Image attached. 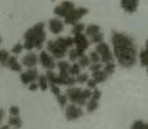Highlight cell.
<instances>
[{"mask_svg":"<svg viewBox=\"0 0 148 129\" xmlns=\"http://www.w3.org/2000/svg\"><path fill=\"white\" fill-rule=\"evenodd\" d=\"M111 43L114 47V57L119 65L129 68L137 63V47L134 39L123 33L114 32L111 35Z\"/></svg>","mask_w":148,"mask_h":129,"instance_id":"obj_1","label":"cell"},{"mask_svg":"<svg viewBox=\"0 0 148 129\" xmlns=\"http://www.w3.org/2000/svg\"><path fill=\"white\" fill-rule=\"evenodd\" d=\"M23 47L26 51H33L34 48L41 49L45 42L46 33L45 24L43 22H38L32 27H29L23 35Z\"/></svg>","mask_w":148,"mask_h":129,"instance_id":"obj_2","label":"cell"},{"mask_svg":"<svg viewBox=\"0 0 148 129\" xmlns=\"http://www.w3.org/2000/svg\"><path fill=\"white\" fill-rule=\"evenodd\" d=\"M66 96L67 99L71 103H74L78 106H84L87 103V100L85 97L83 96V89L79 88V87H75V86H71L66 90Z\"/></svg>","mask_w":148,"mask_h":129,"instance_id":"obj_3","label":"cell"},{"mask_svg":"<svg viewBox=\"0 0 148 129\" xmlns=\"http://www.w3.org/2000/svg\"><path fill=\"white\" fill-rule=\"evenodd\" d=\"M88 13V9L86 8H75L71 13L66 15L64 17V23L69 24V25H75L76 23H78L81 18H83L85 15H87Z\"/></svg>","mask_w":148,"mask_h":129,"instance_id":"obj_4","label":"cell"},{"mask_svg":"<svg viewBox=\"0 0 148 129\" xmlns=\"http://www.w3.org/2000/svg\"><path fill=\"white\" fill-rule=\"evenodd\" d=\"M96 52L101 56V63L102 64H106L114 61V54L110 51V47L104 41L101 43H98L97 46H96Z\"/></svg>","mask_w":148,"mask_h":129,"instance_id":"obj_5","label":"cell"},{"mask_svg":"<svg viewBox=\"0 0 148 129\" xmlns=\"http://www.w3.org/2000/svg\"><path fill=\"white\" fill-rule=\"evenodd\" d=\"M46 48H47V53L53 56L54 59L57 60H62L63 58L65 57L69 51L65 48H63L62 46H60L59 44L56 43V41L49 40L46 44Z\"/></svg>","mask_w":148,"mask_h":129,"instance_id":"obj_6","label":"cell"},{"mask_svg":"<svg viewBox=\"0 0 148 129\" xmlns=\"http://www.w3.org/2000/svg\"><path fill=\"white\" fill-rule=\"evenodd\" d=\"M73 38H74V45H76V51H77V53L79 54V57H80V56H82L85 53V51L90 45L89 39L83 33L79 35H75Z\"/></svg>","mask_w":148,"mask_h":129,"instance_id":"obj_7","label":"cell"},{"mask_svg":"<svg viewBox=\"0 0 148 129\" xmlns=\"http://www.w3.org/2000/svg\"><path fill=\"white\" fill-rule=\"evenodd\" d=\"M64 115H65V119L67 121H76L84 115V111L82 110L81 106H78V105H76L74 103H71L67 104L65 106Z\"/></svg>","mask_w":148,"mask_h":129,"instance_id":"obj_8","label":"cell"},{"mask_svg":"<svg viewBox=\"0 0 148 129\" xmlns=\"http://www.w3.org/2000/svg\"><path fill=\"white\" fill-rule=\"evenodd\" d=\"M75 8H76V5H75L74 2H71V1H63V2H61L59 5H57L54 9V14L58 18H64Z\"/></svg>","mask_w":148,"mask_h":129,"instance_id":"obj_9","label":"cell"},{"mask_svg":"<svg viewBox=\"0 0 148 129\" xmlns=\"http://www.w3.org/2000/svg\"><path fill=\"white\" fill-rule=\"evenodd\" d=\"M39 63L42 65L43 68H45L46 70H53V69L56 67V62H55V59L53 58L51 54H49L45 51H42L40 52L39 54Z\"/></svg>","mask_w":148,"mask_h":129,"instance_id":"obj_10","label":"cell"},{"mask_svg":"<svg viewBox=\"0 0 148 129\" xmlns=\"http://www.w3.org/2000/svg\"><path fill=\"white\" fill-rule=\"evenodd\" d=\"M39 77V72L36 68H29L25 72H22L20 75V80L23 85H29L33 82H37V79Z\"/></svg>","mask_w":148,"mask_h":129,"instance_id":"obj_11","label":"cell"},{"mask_svg":"<svg viewBox=\"0 0 148 129\" xmlns=\"http://www.w3.org/2000/svg\"><path fill=\"white\" fill-rule=\"evenodd\" d=\"M101 96H102V94H101L100 89L96 88L92 90L91 98L86 103V110H87V112L91 113V112H95L97 110L98 107H99V100L101 99Z\"/></svg>","mask_w":148,"mask_h":129,"instance_id":"obj_12","label":"cell"},{"mask_svg":"<svg viewBox=\"0 0 148 129\" xmlns=\"http://www.w3.org/2000/svg\"><path fill=\"white\" fill-rule=\"evenodd\" d=\"M39 63V57L33 52H29L22 58L21 64L26 68H34Z\"/></svg>","mask_w":148,"mask_h":129,"instance_id":"obj_13","label":"cell"},{"mask_svg":"<svg viewBox=\"0 0 148 129\" xmlns=\"http://www.w3.org/2000/svg\"><path fill=\"white\" fill-rule=\"evenodd\" d=\"M120 4L124 12L128 14H132L138 11L140 0H120Z\"/></svg>","mask_w":148,"mask_h":129,"instance_id":"obj_14","label":"cell"},{"mask_svg":"<svg viewBox=\"0 0 148 129\" xmlns=\"http://www.w3.org/2000/svg\"><path fill=\"white\" fill-rule=\"evenodd\" d=\"M49 29L54 35H59L64 29V22L60 18H51L49 21Z\"/></svg>","mask_w":148,"mask_h":129,"instance_id":"obj_15","label":"cell"},{"mask_svg":"<svg viewBox=\"0 0 148 129\" xmlns=\"http://www.w3.org/2000/svg\"><path fill=\"white\" fill-rule=\"evenodd\" d=\"M6 67H9L11 70L15 72H22V64L17 60L16 56H10L8 63H6Z\"/></svg>","mask_w":148,"mask_h":129,"instance_id":"obj_16","label":"cell"},{"mask_svg":"<svg viewBox=\"0 0 148 129\" xmlns=\"http://www.w3.org/2000/svg\"><path fill=\"white\" fill-rule=\"evenodd\" d=\"M55 41H56L57 44H59L60 46H62L63 48L67 49V51L74 45V38L71 37V36H67V37H59Z\"/></svg>","mask_w":148,"mask_h":129,"instance_id":"obj_17","label":"cell"},{"mask_svg":"<svg viewBox=\"0 0 148 129\" xmlns=\"http://www.w3.org/2000/svg\"><path fill=\"white\" fill-rule=\"evenodd\" d=\"M108 78H109V76L107 75L103 69H100V70H98V72H91V79H94L98 84L105 82Z\"/></svg>","mask_w":148,"mask_h":129,"instance_id":"obj_18","label":"cell"},{"mask_svg":"<svg viewBox=\"0 0 148 129\" xmlns=\"http://www.w3.org/2000/svg\"><path fill=\"white\" fill-rule=\"evenodd\" d=\"M100 32H101V27L98 24H89L88 26L85 27V35L88 38L92 37L94 35L98 34Z\"/></svg>","mask_w":148,"mask_h":129,"instance_id":"obj_19","label":"cell"},{"mask_svg":"<svg viewBox=\"0 0 148 129\" xmlns=\"http://www.w3.org/2000/svg\"><path fill=\"white\" fill-rule=\"evenodd\" d=\"M8 124H9L10 126H13V127H15V128L19 129L22 126V120L20 119L19 115H10Z\"/></svg>","mask_w":148,"mask_h":129,"instance_id":"obj_20","label":"cell"},{"mask_svg":"<svg viewBox=\"0 0 148 129\" xmlns=\"http://www.w3.org/2000/svg\"><path fill=\"white\" fill-rule=\"evenodd\" d=\"M37 83L39 88L42 90V91H45L49 89V81H47V78L45 75H39L37 79Z\"/></svg>","mask_w":148,"mask_h":129,"instance_id":"obj_21","label":"cell"},{"mask_svg":"<svg viewBox=\"0 0 148 129\" xmlns=\"http://www.w3.org/2000/svg\"><path fill=\"white\" fill-rule=\"evenodd\" d=\"M139 60L140 64L142 66H148V51L145 48H142L139 54Z\"/></svg>","mask_w":148,"mask_h":129,"instance_id":"obj_22","label":"cell"},{"mask_svg":"<svg viewBox=\"0 0 148 129\" xmlns=\"http://www.w3.org/2000/svg\"><path fill=\"white\" fill-rule=\"evenodd\" d=\"M78 64L81 66V68H86L90 65V60H89V57L87 55L83 54L82 56H80L79 59H78Z\"/></svg>","mask_w":148,"mask_h":129,"instance_id":"obj_23","label":"cell"},{"mask_svg":"<svg viewBox=\"0 0 148 129\" xmlns=\"http://www.w3.org/2000/svg\"><path fill=\"white\" fill-rule=\"evenodd\" d=\"M81 69H82L81 68V66H80L78 63H76V62H74V63L71 65V67H69V74L71 76H73V77H77L80 72H81Z\"/></svg>","mask_w":148,"mask_h":129,"instance_id":"obj_24","label":"cell"},{"mask_svg":"<svg viewBox=\"0 0 148 129\" xmlns=\"http://www.w3.org/2000/svg\"><path fill=\"white\" fill-rule=\"evenodd\" d=\"M104 41V35H103L102 32L98 33V34L94 35L92 37L89 38V42H90V44H96L97 45L98 43H101Z\"/></svg>","mask_w":148,"mask_h":129,"instance_id":"obj_25","label":"cell"},{"mask_svg":"<svg viewBox=\"0 0 148 129\" xmlns=\"http://www.w3.org/2000/svg\"><path fill=\"white\" fill-rule=\"evenodd\" d=\"M9 58H10V54L8 51H5V49H0V65L5 66L6 67V63H8Z\"/></svg>","mask_w":148,"mask_h":129,"instance_id":"obj_26","label":"cell"},{"mask_svg":"<svg viewBox=\"0 0 148 129\" xmlns=\"http://www.w3.org/2000/svg\"><path fill=\"white\" fill-rule=\"evenodd\" d=\"M85 31V25L83 24V23H76L75 25H73V29H71V34L74 35H79V34H82L83 32Z\"/></svg>","mask_w":148,"mask_h":129,"instance_id":"obj_27","label":"cell"},{"mask_svg":"<svg viewBox=\"0 0 148 129\" xmlns=\"http://www.w3.org/2000/svg\"><path fill=\"white\" fill-rule=\"evenodd\" d=\"M56 66L58 67L59 72H69V67H71V64H69V62H67V61L60 60L59 62L56 64Z\"/></svg>","mask_w":148,"mask_h":129,"instance_id":"obj_28","label":"cell"},{"mask_svg":"<svg viewBox=\"0 0 148 129\" xmlns=\"http://www.w3.org/2000/svg\"><path fill=\"white\" fill-rule=\"evenodd\" d=\"M46 78H47V81H49V87L51 85H55L56 84V77H57V74H55L53 70H46L45 74ZM57 85V84H56Z\"/></svg>","mask_w":148,"mask_h":129,"instance_id":"obj_29","label":"cell"},{"mask_svg":"<svg viewBox=\"0 0 148 129\" xmlns=\"http://www.w3.org/2000/svg\"><path fill=\"white\" fill-rule=\"evenodd\" d=\"M103 70L110 77V76L114 72V70H116V64H114V62L106 63L105 65H104V67H103Z\"/></svg>","mask_w":148,"mask_h":129,"instance_id":"obj_30","label":"cell"},{"mask_svg":"<svg viewBox=\"0 0 148 129\" xmlns=\"http://www.w3.org/2000/svg\"><path fill=\"white\" fill-rule=\"evenodd\" d=\"M57 102L60 106L62 108H65V106L67 105V102H69V99H67V96L63 95V94H60L59 96H57Z\"/></svg>","mask_w":148,"mask_h":129,"instance_id":"obj_31","label":"cell"},{"mask_svg":"<svg viewBox=\"0 0 148 129\" xmlns=\"http://www.w3.org/2000/svg\"><path fill=\"white\" fill-rule=\"evenodd\" d=\"M88 57H89V60H90V63H100L101 62V56L96 51L89 53Z\"/></svg>","mask_w":148,"mask_h":129,"instance_id":"obj_32","label":"cell"},{"mask_svg":"<svg viewBox=\"0 0 148 129\" xmlns=\"http://www.w3.org/2000/svg\"><path fill=\"white\" fill-rule=\"evenodd\" d=\"M89 79V76L88 74H86V72H80L79 75L76 77V81H77V83L80 84H84L86 83Z\"/></svg>","mask_w":148,"mask_h":129,"instance_id":"obj_33","label":"cell"},{"mask_svg":"<svg viewBox=\"0 0 148 129\" xmlns=\"http://www.w3.org/2000/svg\"><path fill=\"white\" fill-rule=\"evenodd\" d=\"M23 49H24L23 44H21V43H16V44L13 46V48H12L11 52L14 56H18V55H20L21 53H22Z\"/></svg>","mask_w":148,"mask_h":129,"instance_id":"obj_34","label":"cell"},{"mask_svg":"<svg viewBox=\"0 0 148 129\" xmlns=\"http://www.w3.org/2000/svg\"><path fill=\"white\" fill-rule=\"evenodd\" d=\"M67 55H69V59L71 61V62H76V61L79 59V54L77 53L76 48L71 49V51L67 53Z\"/></svg>","mask_w":148,"mask_h":129,"instance_id":"obj_35","label":"cell"},{"mask_svg":"<svg viewBox=\"0 0 148 129\" xmlns=\"http://www.w3.org/2000/svg\"><path fill=\"white\" fill-rule=\"evenodd\" d=\"M88 68L91 72H95L100 70V69H102L103 66H102V63H101V62H100V63H91L90 65L88 66Z\"/></svg>","mask_w":148,"mask_h":129,"instance_id":"obj_36","label":"cell"},{"mask_svg":"<svg viewBox=\"0 0 148 129\" xmlns=\"http://www.w3.org/2000/svg\"><path fill=\"white\" fill-rule=\"evenodd\" d=\"M9 112H10V115H20V108L19 106H11L9 109Z\"/></svg>","mask_w":148,"mask_h":129,"instance_id":"obj_37","label":"cell"},{"mask_svg":"<svg viewBox=\"0 0 148 129\" xmlns=\"http://www.w3.org/2000/svg\"><path fill=\"white\" fill-rule=\"evenodd\" d=\"M143 125H144V122L141 120H138V121H134V123L131 124L130 129H142Z\"/></svg>","mask_w":148,"mask_h":129,"instance_id":"obj_38","label":"cell"},{"mask_svg":"<svg viewBox=\"0 0 148 129\" xmlns=\"http://www.w3.org/2000/svg\"><path fill=\"white\" fill-rule=\"evenodd\" d=\"M49 88H51V91L54 94L55 97H57V96H59L60 94H61V90H60V87L58 85H51L49 86Z\"/></svg>","mask_w":148,"mask_h":129,"instance_id":"obj_39","label":"cell"},{"mask_svg":"<svg viewBox=\"0 0 148 129\" xmlns=\"http://www.w3.org/2000/svg\"><path fill=\"white\" fill-rule=\"evenodd\" d=\"M86 84H87V88L91 89V90H94L95 88H97V82L94 80V79H88V81L86 82Z\"/></svg>","mask_w":148,"mask_h":129,"instance_id":"obj_40","label":"cell"},{"mask_svg":"<svg viewBox=\"0 0 148 129\" xmlns=\"http://www.w3.org/2000/svg\"><path fill=\"white\" fill-rule=\"evenodd\" d=\"M27 86H29V90H31V91H36V90L39 88L37 82H33V83L29 84Z\"/></svg>","mask_w":148,"mask_h":129,"instance_id":"obj_41","label":"cell"},{"mask_svg":"<svg viewBox=\"0 0 148 129\" xmlns=\"http://www.w3.org/2000/svg\"><path fill=\"white\" fill-rule=\"evenodd\" d=\"M4 117H5V110H4L2 107H0V125L2 124Z\"/></svg>","mask_w":148,"mask_h":129,"instance_id":"obj_42","label":"cell"},{"mask_svg":"<svg viewBox=\"0 0 148 129\" xmlns=\"http://www.w3.org/2000/svg\"><path fill=\"white\" fill-rule=\"evenodd\" d=\"M0 129H10V125L8 124V125H3V126L0 127Z\"/></svg>","mask_w":148,"mask_h":129,"instance_id":"obj_43","label":"cell"},{"mask_svg":"<svg viewBox=\"0 0 148 129\" xmlns=\"http://www.w3.org/2000/svg\"><path fill=\"white\" fill-rule=\"evenodd\" d=\"M142 129H148V123H145V122H144V125H143Z\"/></svg>","mask_w":148,"mask_h":129,"instance_id":"obj_44","label":"cell"},{"mask_svg":"<svg viewBox=\"0 0 148 129\" xmlns=\"http://www.w3.org/2000/svg\"><path fill=\"white\" fill-rule=\"evenodd\" d=\"M144 48L147 49V51H148V40L146 41V45H145V47H144Z\"/></svg>","mask_w":148,"mask_h":129,"instance_id":"obj_45","label":"cell"},{"mask_svg":"<svg viewBox=\"0 0 148 129\" xmlns=\"http://www.w3.org/2000/svg\"><path fill=\"white\" fill-rule=\"evenodd\" d=\"M1 42H2V38H1V36H0V44H1Z\"/></svg>","mask_w":148,"mask_h":129,"instance_id":"obj_46","label":"cell"},{"mask_svg":"<svg viewBox=\"0 0 148 129\" xmlns=\"http://www.w3.org/2000/svg\"><path fill=\"white\" fill-rule=\"evenodd\" d=\"M147 75H148V66H147Z\"/></svg>","mask_w":148,"mask_h":129,"instance_id":"obj_47","label":"cell"}]
</instances>
